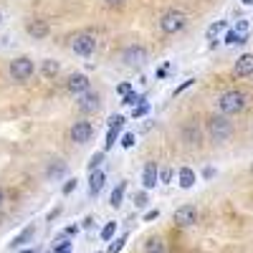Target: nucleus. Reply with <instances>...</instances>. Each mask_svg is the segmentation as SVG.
<instances>
[{
  "mask_svg": "<svg viewBox=\"0 0 253 253\" xmlns=\"http://www.w3.org/2000/svg\"><path fill=\"white\" fill-rule=\"evenodd\" d=\"M246 101H248V96H246L243 91H238V89L225 91V94H220V99H218V112H220L223 117H233V114H238V112L246 109Z\"/></svg>",
  "mask_w": 253,
  "mask_h": 253,
  "instance_id": "f257e3e1",
  "label": "nucleus"
},
{
  "mask_svg": "<svg viewBox=\"0 0 253 253\" xmlns=\"http://www.w3.org/2000/svg\"><path fill=\"white\" fill-rule=\"evenodd\" d=\"M208 134L213 137V142H225L230 134H233V122L228 117L218 114V117H210L208 119Z\"/></svg>",
  "mask_w": 253,
  "mask_h": 253,
  "instance_id": "f03ea898",
  "label": "nucleus"
},
{
  "mask_svg": "<svg viewBox=\"0 0 253 253\" xmlns=\"http://www.w3.org/2000/svg\"><path fill=\"white\" fill-rule=\"evenodd\" d=\"M187 26V15L182 10H167L162 18H160V28L162 33H177Z\"/></svg>",
  "mask_w": 253,
  "mask_h": 253,
  "instance_id": "7ed1b4c3",
  "label": "nucleus"
},
{
  "mask_svg": "<svg viewBox=\"0 0 253 253\" xmlns=\"http://www.w3.org/2000/svg\"><path fill=\"white\" fill-rule=\"evenodd\" d=\"M33 71H36V63H33V58H28V56H18V58L10 61V76H13L15 81L31 79Z\"/></svg>",
  "mask_w": 253,
  "mask_h": 253,
  "instance_id": "20e7f679",
  "label": "nucleus"
},
{
  "mask_svg": "<svg viewBox=\"0 0 253 253\" xmlns=\"http://www.w3.org/2000/svg\"><path fill=\"white\" fill-rule=\"evenodd\" d=\"M71 51L76 56H91L96 51V36L94 33H79L71 38Z\"/></svg>",
  "mask_w": 253,
  "mask_h": 253,
  "instance_id": "39448f33",
  "label": "nucleus"
},
{
  "mask_svg": "<svg viewBox=\"0 0 253 253\" xmlns=\"http://www.w3.org/2000/svg\"><path fill=\"white\" fill-rule=\"evenodd\" d=\"M66 89H69V94L81 96V94L91 91V81H89V76H86V74H71V76H69V81H66Z\"/></svg>",
  "mask_w": 253,
  "mask_h": 253,
  "instance_id": "423d86ee",
  "label": "nucleus"
},
{
  "mask_svg": "<svg viewBox=\"0 0 253 253\" xmlns=\"http://www.w3.org/2000/svg\"><path fill=\"white\" fill-rule=\"evenodd\" d=\"M94 137V124L91 122H76L71 126V142L76 144H86Z\"/></svg>",
  "mask_w": 253,
  "mask_h": 253,
  "instance_id": "0eeeda50",
  "label": "nucleus"
},
{
  "mask_svg": "<svg viewBox=\"0 0 253 253\" xmlns=\"http://www.w3.org/2000/svg\"><path fill=\"white\" fill-rule=\"evenodd\" d=\"M175 223L182 225V228H190L198 223V208L195 205H180L175 210Z\"/></svg>",
  "mask_w": 253,
  "mask_h": 253,
  "instance_id": "6e6552de",
  "label": "nucleus"
},
{
  "mask_svg": "<svg viewBox=\"0 0 253 253\" xmlns=\"http://www.w3.org/2000/svg\"><path fill=\"white\" fill-rule=\"evenodd\" d=\"M76 107H79L84 114H91V112H96V109L101 107V96H99L96 91H86V94H81V96H79Z\"/></svg>",
  "mask_w": 253,
  "mask_h": 253,
  "instance_id": "1a4fd4ad",
  "label": "nucleus"
},
{
  "mask_svg": "<svg viewBox=\"0 0 253 253\" xmlns=\"http://www.w3.org/2000/svg\"><path fill=\"white\" fill-rule=\"evenodd\" d=\"M122 61L126 63V66H142V63L147 61V51L142 46H129L122 51Z\"/></svg>",
  "mask_w": 253,
  "mask_h": 253,
  "instance_id": "9d476101",
  "label": "nucleus"
},
{
  "mask_svg": "<svg viewBox=\"0 0 253 253\" xmlns=\"http://www.w3.org/2000/svg\"><path fill=\"white\" fill-rule=\"evenodd\" d=\"M33 236H36V225L31 223V225H26L23 230H20V233H18L15 238H10V243H8V248L18 253V251H20V248H23L26 243H31V241H33Z\"/></svg>",
  "mask_w": 253,
  "mask_h": 253,
  "instance_id": "9b49d317",
  "label": "nucleus"
},
{
  "mask_svg": "<svg viewBox=\"0 0 253 253\" xmlns=\"http://www.w3.org/2000/svg\"><path fill=\"white\" fill-rule=\"evenodd\" d=\"M142 185L144 190H152L160 185V170H157V162H147L144 170H142Z\"/></svg>",
  "mask_w": 253,
  "mask_h": 253,
  "instance_id": "f8f14e48",
  "label": "nucleus"
},
{
  "mask_svg": "<svg viewBox=\"0 0 253 253\" xmlns=\"http://www.w3.org/2000/svg\"><path fill=\"white\" fill-rule=\"evenodd\" d=\"M233 71H236V76H253V53H243V56H238Z\"/></svg>",
  "mask_w": 253,
  "mask_h": 253,
  "instance_id": "ddd939ff",
  "label": "nucleus"
},
{
  "mask_svg": "<svg viewBox=\"0 0 253 253\" xmlns=\"http://www.w3.org/2000/svg\"><path fill=\"white\" fill-rule=\"evenodd\" d=\"M195 180H198V175H195L193 167H180V170H177V182H180L182 190H190L195 185Z\"/></svg>",
  "mask_w": 253,
  "mask_h": 253,
  "instance_id": "4468645a",
  "label": "nucleus"
},
{
  "mask_svg": "<svg viewBox=\"0 0 253 253\" xmlns=\"http://www.w3.org/2000/svg\"><path fill=\"white\" fill-rule=\"evenodd\" d=\"M104 182H107V175H104L101 170H99V172H91V175H89V198H96V195L101 193Z\"/></svg>",
  "mask_w": 253,
  "mask_h": 253,
  "instance_id": "2eb2a0df",
  "label": "nucleus"
},
{
  "mask_svg": "<svg viewBox=\"0 0 253 253\" xmlns=\"http://www.w3.org/2000/svg\"><path fill=\"white\" fill-rule=\"evenodd\" d=\"M26 31H28L33 38H46V36L51 33V28H48L46 20H31V23L26 26Z\"/></svg>",
  "mask_w": 253,
  "mask_h": 253,
  "instance_id": "dca6fc26",
  "label": "nucleus"
},
{
  "mask_svg": "<svg viewBox=\"0 0 253 253\" xmlns=\"http://www.w3.org/2000/svg\"><path fill=\"white\" fill-rule=\"evenodd\" d=\"M63 172H66V162H63V160H53V162L46 167V177H51V180L63 177Z\"/></svg>",
  "mask_w": 253,
  "mask_h": 253,
  "instance_id": "f3484780",
  "label": "nucleus"
},
{
  "mask_svg": "<svg viewBox=\"0 0 253 253\" xmlns=\"http://www.w3.org/2000/svg\"><path fill=\"white\" fill-rule=\"evenodd\" d=\"M223 43L225 46H243V43H248V36H241V33H236L233 28H230L223 38Z\"/></svg>",
  "mask_w": 253,
  "mask_h": 253,
  "instance_id": "a211bd4d",
  "label": "nucleus"
},
{
  "mask_svg": "<svg viewBox=\"0 0 253 253\" xmlns=\"http://www.w3.org/2000/svg\"><path fill=\"white\" fill-rule=\"evenodd\" d=\"M124 190H126V180H122V182H119V185L112 190V195H109V205H112V208H119V205H122Z\"/></svg>",
  "mask_w": 253,
  "mask_h": 253,
  "instance_id": "6ab92c4d",
  "label": "nucleus"
},
{
  "mask_svg": "<svg viewBox=\"0 0 253 253\" xmlns=\"http://www.w3.org/2000/svg\"><path fill=\"white\" fill-rule=\"evenodd\" d=\"M58 71H61V63H58V61H53V58H48V61L41 63V74H43L46 79H48V76H56Z\"/></svg>",
  "mask_w": 253,
  "mask_h": 253,
  "instance_id": "aec40b11",
  "label": "nucleus"
},
{
  "mask_svg": "<svg viewBox=\"0 0 253 253\" xmlns=\"http://www.w3.org/2000/svg\"><path fill=\"white\" fill-rule=\"evenodd\" d=\"M144 253H165V241L162 238H147L144 243Z\"/></svg>",
  "mask_w": 253,
  "mask_h": 253,
  "instance_id": "412c9836",
  "label": "nucleus"
},
{
  "mask_svg": "<svg viewBox=\"0 0 253 253\" xmlns=\"http://www.w3.org/2000/svg\"><path fill=\"white\" fill-rule=\"evenodd\" d=\"M182 137L190 144H200V129H198V126H193V124H187L185 129H182Z\"/></svg>",
  "mask_w": 253,
  "mask_h": 253,
  "instance_id": "4be33fe9",
  "label": "nucleus"
},
{
  "mask_svg": "<svg viewBox=\"0 0 253 253\" xmlns=\"http://www.w3.org/2000/svg\"><path fill=\"white\" fill-rule=\"evenodd\" d=\"M144 104V96H139L137 91H129L126 96H122V107H139Z\"/></svg>",
  "mask_w": 253,
  "mask_h": 253,
  "instance_id": "5701e85b",
  "label": "nucleus"
},
{
  "mask_svg": "<svg viewBox=\"0 0 253 253\" xmlns=\"http://www.w3.org/2000/svg\"><path fill=\"white\" fill-rule=\"evenodd\" d=\"M225 26H228L225 20H215V23H210V26H208V31H205L208 41H213V38H215V36H218L220 31H225Z\"/></svg>",
  "mask_w": 253,
  "mask_h": 253,
  "instance_id": "b1692460",
  "label": "nucleus"
},
{
  "mask_svg": "<svg viewBox=\"0 0 253 253\" xmlns=\"http://www.w3.org/2000/svg\"><path fill=\"white\" fill-rule=\"evenodd\" d=\"M126 238H129V236H126V233H122L119 238H114L109 246H107V253H119L122 248H124V243H126Z\"/></svg>",
  "mask_w": 253,
  "mask_h": 253,
  "instance_id": "393cba45",
  "label": "nucleus"
},
{
  "mask_svg": "<svg viewBox=\"0 0 253 253\" xmlns=\"http://www.w3.org/2000/svg\"><path fill=\"white\" fill-rule=\"evenodd\" d=\"M114 233H117V220H109L107 225L101 228V241H112Z\"/></svg>",
  "mask_w": 253,
  "mask_h": 253,
  "instance_id": "a878e982",
  "label": "nucleus"
},
{
  "mask_svg": "<svg viewBox=\"0 0 253 253\" xmlns=\"http://www.w3.org/2000/svg\"><path fill=\"white\" fill-rule=\"evenodd\" d=\"M101 162H104V152H96V155H91V160H89V175H91V172H99Z\"/></svg>",
  "mask_w": 253,
  "mask_h": 253,
  "instance_id": "bb28decb",
  "label": "nucleus"
},
{
  "mask_svg": "<svg viewBox=\"0 0 253 253\" xmlns=\"http://www.w3.org/2000/svg\"><path fill=\"white\" fill-rule=\"evenodd\" d=\"M119 144L124 147V150H132V147L137 144V137H134L132 132H124V134H122V142H119Z\"/></svg>",
  "mask_w": 253,
  "mask_h": 253,
  "instance_id": "cd10ccee",
  "label": "nucleus"
},
{
  "mask_svg": "<svg viewBox=\"0 0 253 253\" xmlns=\"http://www.w3.org/2000/svg\"><path fill=\"white\" fill-rule=\"evenodd\" d=\"M124 122H126V119H124L122 114H112V117H109V129H114V132H119V129H122V126H124Z\"/></svg>",
  "mask_w": 253,
  "mask_h": 253,
  "instance_id": "c85d7f7f",
  "label": "nucleus"
},
{
  "mask_svg": "<svg viewBox=\"0 0 253 253\" xmlns=\"http://www.w3.org/2000/svg\"><path fill=\"white\" fill-rule=\"evenodd\" d=\"M117 139H119V132L109 129V132H107V139H104V150H112V147L117 144Z\"/></svg>",
  "mask_w": 253,
  "mask_h": 253,
  "instance_id": "c756f323",
  "label": "nucleus"
},
{
  "mask_svg": "<svg viewBox=\"0 0 253 253\" xmlns=\"http://www.w3.org/2000/svg\"><path fill=\"white\" fill-rule=\"evenodd\" d=\"M172 167H162V170H160V182L162 185H167V182H172Z\"/></svg>",
  "mask_w": 253,
  "mask_h": 253,
  "instance_id": "7c9ffc66",
  "label": "nucleus"
},
{
  "mask_svg": "<svg viewBox=\"0 0 253 253\" xmlns=\"http://www.w3.org/2000/svg\"><path fill=\"white\" fill-rule=\"evenodd\" d=\"M76 187H79V180H76V177H71L69 182H63V190H61V193H63V195H71Z\"/></svg>",
  "mask_w": 253,
  "mask_h": 253,
  "instance_id": "2f4dec72",
  "label": "nucleus"
},
{
  "mask_svg": "<svg viewBox=\"0 0 253 253\" xmlns=\"http://www.w3.org/2000/svg\"><path fill=\"white\" fill-rule=\"evenodd\" d=\"M147 112H150V104H139V107L132 109V119H139V117H144Z\"/></svg>",
  "mask_w": 253,
  "mask_h": 253,
  "instance_id": "473e14b6",
  "label": "nucleus"
},
{
  "mask_svg": "<svg viewBox=\"0 0 253 253\" xmlns=\"http://www.w3.org/2000/svg\"><path fill=\"white\" fill-rule=\"evenodd\" d=\"M79 228H81V225H69V228H63L58 238H74V236L79 233Z\"/></svg>",
  "mask_w": 253,
  "mask_h": 253,
  "instance_id": "72a5a7b5",
  "label": "nucleus"
},
{
  "mask_svg": "<svg viewBox=\"0 0 253 253\" xmlns=\"http://www.w3.org/2000/svg\"><path fill=\"white\" fill-rule=\"evenodd\" d=\"M51 253H71V241H61V243H58V246H56Z\"/></svg>",
  "mask_w": 253,
  "mask_h": 253,
  "instance_id": "f704fd0d",
  "label": "nucleus"
},
{
  "mask_svg": "<svg viewBox=\"0 0 253 253\" xmlns=\"http://www.w3.org/2000/svg\"><path fill=\"white\" fill-rule=\"evenodd\" d=\"M117 91H119L122 96H126V94H129V91H134V89H132V81H122L119 86H117Z\"/></svg>",
  "mask_w": 253,
  "mask_h": 253,
  "instance_id": "c9c22d12",
  "label": "nucleus"
},
{
  "mask_svg": "<svg viewBox=\"0 0 253 253\" xmlns=\"http://www.w3.org/2000/svg\"><path fill=\"white\" fill-rule=\"evenodd\" d=\"M193 84H195V79H185V81L180 84V86L175 89V96H180V94H182L185 89H190V86H193Z\"/></svg>",
  "mask_w": 253,
  "mask_h": 253,
  "instance_id": "e433bc0d",
  "label": "nucleus"
},
{
  "mask_svg": "<svg viewBox=\"0 0 253 253\" xmlns=\"http://www.w3.org/2000/svg\"><path fill=\"white\" fill-rule=\"evenodd\" d=\"M233 31H236V33H241V36H246V33H248V20H243V18H241L238 23H236V28H233Z\"/></svg>",
  "mask_w": 253,
  "mask_h": 253,
  "instance_id": "4c0bfd02",
  "label": "nucleus"
},
{
  "mask_svg": "<svg viewBox=\"0 0 253 253\" xmlns=\"http://www.w3.org/2000/svg\"><path fill=\"white\" fill-rule=\"evenodd\" d=\"M134 205H137V208H144V205H147V193H144V190L134 195Z\"/></svg>",
  "mask_w": 253,
  "mask_h": 253,
  "instance_id": "58836bf2",
  "label": "nucleus"
},
{
  "mask_svg": "<svg viewBox=\"0 0 253 253\" xmlns=\"http://www.w3.org/2000/svg\"><path fill=\"white\" fill-rule=\"evenodd\" d=\"M81 228H84V230L94 228V215H86V218H84V220H81Z\"/></svg>",
  "mask_w": 253,
  "mask_h": 253,
  "instance_id": "ea45409f",
  "label": "nucleus"
},
{
  "mask_svg": "<svg viewBox=\"0 0 253 253\" xmlns=\"http://www.w3.org/2000/svg\"><path fill=\"white\" fill-rule=\"evenodd\" d=\"M160 218V210H150V213H144V220L147 223H152V220H157Z\"/></svg>",
  "mask_w": 253,
  "mask_h": 253,
  "instance_id": "a19ab883",
  "label": "nucleus"
},
{
  "mask_svg": "<svg viewBox=\"0 0 253 253\" xmlns=\"http://www.w3.org/2000/svg\"><path fill=\"white\" fill-rule=\"evenodd\" d=\"M58 215H61V205H58V208H53L51 213H48V223H53V220H56Z\"/></svg>",
  "mask_w": 253,
  "mask_h": 253,
  "instance_id": "79ce46f5",
  "label": "nucleus"
},
{
  "mask_svg": "<svg viewBox=\"0 0 253 253\" xmlns=\"http://www.w3.org/2000/svg\"><path fill=\"white\" fill-rule=\"evenodd\" d=\"M167 71H170V63H165L162 69H157V79H165V76H167Z\"/></svg>",
  "mask_w": 253,
  "mask_h": 253,
  "instance_id": "37998d69",
  "label": "nucleus"
},
{
  "mask_svg": "<svg viewBox=\"0 0 253 253\" xmlns=\"http://www.w3.org/2000/svg\"><path fill=\"white\" fill-rule=\"evenodd\" d=\"M213 175H215V170H213V167H205V170H203V177H208V180L213 177Z\"/></svg>",
  "mask_w": 253,
  "mask_h": 253,
  "instance_id": "c03bdc74",
  "label": "nucleus"
},
{
  "mask_svg": "<svg viewBox=\"0 0 253 253\" xmlns=\"http://www.w3.org/2000/svg\"><path fill=\"white\" fill-rule=\"evenodd\" d=\"M104 3H109V5H122L124 0H104Z\"/></svg>",
  "mask_w": 253,
  "mask_h": 253,
  "instance_id": "a18cd8bd",
  "label": "nucleus"
},
{
  "mask_svg": "<svg viewBox=\"0 0 253 253\" xmlns=\"http://www.w3.org/2000/svg\"><path fill=\"white\" fill-rule=\"evenodd\" d=\"M18 253H38V251H36V248H20Z\"/></svg>",
  "mask_w": 253,
  "mask_h": 253,
  "instance_id": "49530a36",
  "label": "nucleus"
},
{
  "mask_svg": "<svg viewBox=\"0 0 253 253\" xmlns=\"http://www.w3.org/2000/svg\"><path fill=\"white\" fill-rule=\"evenodd\" d=\"M5 203V193H3V190H0V205H3Z\"/></svg>",
  "mask_w": 253,
  "mask_h": 253,
  "instance_id": "de8ad7c7",
  "label": "nucleus"
},
{
  "mask_svg": "<svg viewBox=\"0 0 253 253\" xmlns=\"http://www.w3.org/2000/svg\"><path fill=\"white\" fill-rule=\"evenodd\" d=\"M243 5H253V0H243Z\"/></svg>",
  "mask_w": 253,
  "mask_h": 253,
  "instance_id": "09e8293b",
  "label": "nucleus"
},
{
  "mask_svg": "<svg viewBox=\"0 0 253 253\" xmlns=\"http://www.w3.org/2000/svg\"><path fill=\"white\" fill-rule=\"evenodd\" d=\"M0 20H3V13H0Z\"/></svg>",
  "mask_w": 253,
  "mask_h": 253,
  "instance_id": "8fccbe9b",
  "label": "nucleus"
}]
</instances>
